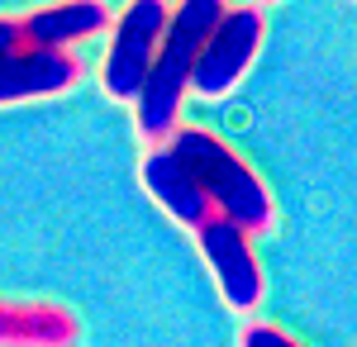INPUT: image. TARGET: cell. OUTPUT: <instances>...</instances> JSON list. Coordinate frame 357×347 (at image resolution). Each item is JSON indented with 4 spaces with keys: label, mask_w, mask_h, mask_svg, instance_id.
<instances>
[{
    "label": "cell",
    "mask_w": 357,
    "mask_h": 347,
    "mask_svg": "<svg viewBox=\"0 0 357 347\" xmlns=\"http://www.w3.org/2000/svg\"><path fill=\"white\" fill-rule=\"evenodd\" d=\"M257 48H262V10L257 5H229L215 33L205 38L200 57H195L191 91L200 100H224L252 67Z\"/></svg>",
    "instance_id": "cell-4"
},
{
    "label": "cell",
    "mask_w": 357,
    "mask_h": 347,
    "mask_svg": "<svg viewBox=\"0 0 357 347\" xmlns=\"http://www.w3.org/2000/svg\"><path fill=\"white\" fill-rule=\"evenodd\" d=\"M167 10L162 0H129L119 10V20L110 29V48H105V62H100V86L110 100H138L143 81L153 72V57H158V43L167 33Z\"/></svg>",
    "instance_id": "cell-3"
},
{
    "label": "cell",
    "mask_w": 357,
    "mask_h": 347,
    "mask_svg": "<svg viewBox=\"0 0 357 347\" xmlns=\"http://www.w3.org/2000/svg\"><path fill=\"white\" fill-rule=\"evenodd\" d=\"M24 53V33H20V15H0V57Z\"/></svg>",
    "instance_id": "cell-11"
},
{
    "label": "cell",
    "mask_w": 357,
    "mask_h": 347,
    "mask_svg": "<svg viewBox=\"0 0 357 347\" xmlns=\"http://www.w3.org/2000/svg\"><path fill=\"white\" fill-rule=\"evenodd\" d=\"M82 323L48 300H0V347H77Z\"/></svg>",
    "instance_id": "cell-9"
},
{
    "label": "cell",
    "mask_w": 357,
    "mask_h": 347,
    "mask_svg": "<svg viewBox=\"0 0 357 347\" xmlns=\"http://www.w3.org/2000/svg\"><path fill=\"white\" fill-rule=\"evenodd\" d=\"M167 148L186 162V171L195 176V186L205 190V200L215 205L220 219L238 224L243 233H267L272 229V190L262 186V176L248 167L224 138L210 129H176L167 138Z\"/></svg>",
    "instance_id": "cell-2"
},
{
    "label": "cell",
    "mask_w": 357,
    "mask_h": 347,
    "mask_svg": "<svg viewBox=\"0 0 357 347\" xmlns=\"http://www.w3.org/2000/svg\"><path fill=\"white\" fill-rule=\"evenodd\" d=\"M200 252H205V262L215 271V281H220V295L229 309H238V314H252L257 309V300H262V267H257V257H252V247H248V233L238 224H229V219H210L200 233Z\"/></svg>",
    "instance_id": "cell-5"
},
{
    "label": "cell",
    "mask_w": 357,
    "mask_h": 347,
    "mask_svg": "<svg viewBox=\"0 0 357 347\" xmlns=\"http://www.w3.org/2000/svg\"><path fill=\"white\" fill-rule=\"evenodd\" d=\"M114 20H110V10H105V0H57V5L20 15L24 48H48V53H67L72 43L96 38Z\"/></svg>",
    "instance_id": "cell-8"
},
{
    "label": "cell",
    "mask_w": 357,
    "mask_h": 347,
    "mask_svg": "<svg viewBox=\"0 0 357 347\" xmlns=\"http://www.w3.org/2000/svg\"><path fill=\"white\" fill-rule=\"evenodd\" d=\"M77 81H82V62L72 53H48V48L5 53L0 57V105L38 100V95H62Z\"/></svg>",
    "instance_id": "cell-7"
},
{
    "label": "cell",
    "mask_w": 357,
    "mask_h": 347,
    "mask_svg": "<svg viewBox=\"0 0 357 347\" xmlns=\"http://www.w3.org/2000/svg\"><path fill=\"white\" fill-rule=\"evenodd\" d=\"M138 181H143V190H148L181 229H195V233H200V229L215 219V205L205 200V190L195 186V176L186 171V162L176 157L167 143H153V148L143 153Z\"/></svg>",
    "instance_id": "cell-6"
},
{
    "label": "cell",
    "mask_w": 357,
    "mask_h": 347,
    "mask_svg": "<svg viewBox=\"0 0 357 347\" xmlns=\"http://www.w3.org/2000/svg\"><path fill=\"white\" fill-rule=\"evenodd\" d=\"M238 347H301L296 338H286L281 328H272V323H248L243 338H238Z\"/></svg>",
    "instance_id": "cell-10"
},
{
    "label": "cell",
    "mask_w": 357,
    "mask_h": 347,
    "mask_svg": "<svg viewBox=\"0 0 357 347\" xmlns=\"http://www.w3.org/2000/svg\"><path fill=\"white\" fill-rule=\"evenodd\" d=\"M267 5H276V0H267Z\"/></svg>",
    "instance_id": "cell-12"
},
{
    "label": "cell",
    "mask_w": 357,
    "mask_h": 347,
    "mask_svg": "<svg viewBox=\"0 0 357 347\" xmlns=\"http://www.w3.org/2000/svg\"><path fill=\"white\" fill-rule=\"evenodd\" d=\"M224 0H176L172 15H167V33L158 43V57H153V72L143 81L134 100V119L138 134L162 143V138L176 134V114H181V100L191 91V67L205 38L215 33V24L224 20Z\"/></svg>",
    "instance_id": "cell-1"
}]
</instances>
